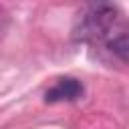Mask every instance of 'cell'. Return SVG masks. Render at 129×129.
<instances>
[{
	"label": "cell",
	"mask_w": 129,
	"mask_h": 129,
	"mask_svg": "<svg viewBox=\"0 0 129 129\" xmlns=\"http://www.w3.org/2000/svg\"><path fill=\"white\" fill-rule=\"evenodd\" d=\"M83 83L75 77H60L56 79V83L46 89L44 93V101L46 103H71V101H77L83 97Z\"/></svg>",
	"instance_id": "7a4b0ae2"
},
{
	"label": "cell",
	"mask_w": 129,
	"mask_h": 129,
	"mask_svg": "<svg viewBox=\"0 0 129 129\" xmlns=\"http://www.w3.org/2000/svg\"><path fill=\"white\" fill-rule=\"evenodd\" d=\"M117 8L111 4H91L81 14L79 22L73 28V36L83 42L105 40L111 28L117 22Z\"/></svg>",
	"instance_id": "6da1fadb"
},
{
	"label": "cell",
	"mask_w": 129,
	"mask_h": 129,
	"mask_svg": "<svg viewBox=\"0 0 129 129\" xmlns=\"http://www.w3.org/2000/svg\"><path fill=\"white\" fill-rule=\"evenodd\" d=\"M103 42L109 48V52H113L115 56L129 58V22L117 20Z\"/></svg>",
	"instance_id": "3957f363"
}]
</instances>
